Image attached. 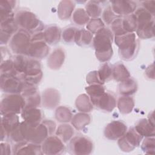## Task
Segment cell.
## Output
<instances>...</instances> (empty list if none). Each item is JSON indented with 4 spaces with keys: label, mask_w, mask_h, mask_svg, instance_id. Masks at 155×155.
<instances>
[{
    "label": "cell",
    "mask_w": 155,
    "mask_h": 155,
    "mask_svg": "<svg viewBox=\"0 0 155 155\" xmlns=\"http://www.w3.org/2000/svg\"><path fill=\"white\" fill-rule=\"evenodd\" d=\"M56 124L51 120H44L38 125H31L25 121L19 124L21 134L25 140L41 144L56 131Z\"/></svg>",
    "instance_id": "cell-1"
},
{
    "label": "cell",
    "mask_w": 155,
    "mask_h": 155,
    "mask_svg": "<svg viewBox=\"0 0 155 155\" xmlns=\"http://www.w3.org/2000/svg\"><path fill=\"white\" fill-rule=\"evenodd\" d=\"M113 33L107 27H104L95 34L92 44L95 50L96 57L100 62L105 63L111 58L113 54Z\"/></svg>",
    "instance_id": "cell-2"
},
{
    "label": "cell",
    "mask_w": 155,
    "mask_h": 155,
    "mask_svg": "<svg viewBox=\"0 0 155 155\" xmlns=\"http://www.w3.org/2000/svg\"><path fill=\"white\" fill-rule=\"evenodd\" d=\"M116 45L119 47V54L124 61L133 59L139 48V42L134 33H127L114 36Z\"/></svg>",
    "instance_id": "cell-3"
},
{
    "label": "cell",
    "mask_w": 155,
    "mask_h": 155,
    "mask_svg": "<svg viewBox=\"0 0 155 155\" xmlns=\"http://www.w3.org/2000/svg\"><path fill=\"white\" fill-rule=\"evenodd\" d=\"M134 14L137 21L136 31L138 37L143 39L154 38V16L142 7L137 8Z\"/></svg>",
    "instance_id": "cell-4"
},
{
    "label": "cell",
    "mask_w": 155,
    "mask_h": 155,
    "mask_svg": "<svg viewBox=\"0 0 155 155\" xmlns=\"http://www.w3.org/2000/svg\"><path fill=\"white\" fill-rule=\"evenodd\" d=\"M15 21L18 27L30 34L41 32L44 30L43 23L33 12L27 10H20L15 14Z\"/></svg>",
    "instance_id": "cell-5"
},
{
    "label": "cell",
    "mask_w": 155,
    "mask_h": 155,
    "mask_svg": "<svg viewBox=\"0 0 155 155\" xmlns=\"http://www.w3.org/2000/svg\"><path fill=\"white\" fill-rule=\"evenodd\" d=\"M25 107V102L21 94H7L4 96L0 104L1 116L9 114L21 113Z\"/></svg>",
    "instance_id": "cell-6"
},
{
    "label": "cell",
    "mask_w": 155,
    "mask_h": 155,
    "mask_svg": "<svg viewBox=\"0 0 155 155\" xmlns=\"http://www.w3.org/2000/svg\"><path fill=\"white\" fill-rule=\"evenodd\" d=\"M30 33L23 29H19L12 37L8 44L10 50L16 54L26 55L31 43Z\"/></svg>",
    "instance_id": "cell-7"
},
{
    "label": "cell",
    "mask_w": 155,
    "mask_h": 155,
    "mask_svg": "<svg viewBox=\"0 0 155 155\" xmlns=\"http://www.w3.org/2000/svg\"><path fill=\"white\" fill-rule=\"evenodd\" d=\"M94 148L93 142L84 136H76L69 141L67 149L69 153L75 155L90 154Z\"/></svg>",
    "instance_id": "cell-8"
},
{
    "label": "cell",
    "mask_w": 155,
    "mask_h": 155,
    "mask_svg": "<svg viewBox=\"0 0 155 155\" xmlns=\"http://www.w3.org/2000/svg\"><path fill=\"white\" fill-rule=\"evenodd\" d=\"M24 83L16 75L1 74V90L7 94H21Z\"/></svg>",
    "instance_id": "cell-9"
},
{
    "label": "cell",
    "mask_w": 155,
    "mask_h": 155,
    "mask_svg": "<svg viewBox=\"0 0 155 155\" xmlns=\"http://www.w3.org/2000/svg\"><path fill=\"white\" fill-rule=\"evenodd\" d=\"M143 137L136 131L134 127H131L127 131L122 137L118 139L117 144L122 151L130 152L140 145Z\"/></svg>",
    "instance_id": "cell-10"
},
{
    "label": "cell",
    "mask_w": 155,
    "mask_h": 155,
    "mask_svg": "<svg viewBox=\"0 0 155 155\" xmlns=\"http://www.w3.org/2000/svg\"><path fill=\"white\" fill-rule=\"evenodd\" d=\"M41 149L44 154L57 155L64 153L65 147L57 136L51 135L41 143Z\"/></svg>",
    "instance_id": "cell-11"
},
{
    "label": "cell",
    "mask_w": 155,
    "mask_h": 155,
    "mask_svg": "<svg viewBox=\"0 0 155 155\" xmlns=\"http://www.w3.org/2000/svg\"><path fill=\"white\" fill-rule=\"evenodd\" d=\"M50 47L44 40L31 41L25 56L35 59H41L47 57Z\"/></svg>",
    "instance_id": "cell-12"
},
{
    "label": "cell",
    "mask_w": 155,
    "mask_h": 155,
    "mask_svg": "<svg viewBox=\"0 0 155 155\" xmlns=\"http://www.w3.org/2000/svg\"><path fill=\"white\" fill-rule=\"evenodd\" d=\"M19 119L17 114L9 113L2 115L1 117V140L8 137L10 133L15 130L19 125Z\"/></svg>",
    "instance_id": "cell-13"
},
{
    "label": "cell",
    "mask_w": 155,
    "mask_h": 155,
    "mask_svg": "<svg viewBox=\"0 0 155 155\" xmlns=\"http://www.w3.org/2000/svg\"><path fill=\"white\" fill-rule=\"evenodd\" d=\"M127 131L126 124L122 120H113L104 129V136L109 140H118Z\"/></svg>",
    "instance_id": "cell-14"
},
{
    "label": "cell",
    "mask_w": 155,
    "mask_h": 155,
    "mask_svg": "<svg viewBox=\"0 0 155 155\" xmlns=\"http://www.w3.org/2000/svg\"><path fill=\"white\" fill-rule=\"evenodd\" d=\"M19 27L15 18H10L1 22L0 25V43L1 45L8 44L13 35L19 30Z\"/></svg>",
    "instance_id": "cell-15"
},
{
    "label": "cell",
    "mask_w": 155,
    "mask_h": 155,
    "mask_svg": "<svg viewBox=\"0 0 155 155\" xmlns=\"http://www.w3.org/2000/svg\"><path fill=\"white\" fill-rule=\"evenodd\" d=\"M14 154H28V155H41L43 154L41 145L24 140L15 143L12 148Z\"/></svg>",
    "instance_id": "cell-16"
},
{
    "label": "cell",
    "mask_w": 155,
    "mask_h": 155,
    "mask_svg": "<svg viewBox=\"0 0 155 155\" xmlns=\"http://www.w3.org/2000/svg\"><path fill=\"white\" fill-rule=\"evenodd\" d=\"M114 13L117 16H127L134 13L137 9V3L133 1L116 0L110 1Z\"/></svg>",
    "instance_id": "cell-17"
},
{
    "label": "cell",
    "mask_w": 155,
    "mask_h": 155,
    "mask_svg": "<svg viewBox=\"0 0 155 155\" xmlns=\"http://www.w3.org/2000/svg\"><path fill=\"white\" fill-rule=\"evenodd\" d=\"M21 95L25 100V107H38L40 105L41 97L36 86L24 84V88Z\"/></svg>",
    "instance_id": "cell-18"
},
{
    "label": "cell",
    "mask_w": 155,
    "mask_h": 155,
    "mask_svg": "<svg viewBox=\"0 0 155 155\" xmlns=\"http://www.w3.org/2000/svg\"><path fill=\"white\" fill-rule=\"evenodd\" d=\"M117 101L113 93L105 91L93 104V105L101 110L107 112L112 111L116 106Z\"/></svg>",
    "instance_id": "cell-19"
},
{
    "label": "cell",
    "mask_w": 155,
    "mask_h": 155,
    "mask_svg": "<svg viewBox=\"0 0 155 155\" xmlns=\"http://www.w3.org/2000/svg\"><path fill=\"white\" fill-rule=\"evenodd\" d=\"M61 96L57 90L47 88L42 93L41 102L45 108L53 109L58 105Z\"/></svg>",
    "instance_id": "cell-20"
},
{
    "label": "cell",
    "mask_w": 155,
    "mask_h": 155,
    "mask_svg": "<svg viewBox=\"0 0 155 155\" xmlns=\"http://www.w3.org/2000/svg\"><path fill=\"white\" fill-rule=\"evenodd\" d=\"M21 114L24 120L31 125H38L42 120L43 113L38 107H25Z\"/></svg>",
    "instance_id": "cell-21"
},
{
    "label": "cell",
    "mask_w": 155,
    "mask_h": 155,
    "mask_svg": "<svg viewBox=\"0 0 155 155\" xmlns=\"http://www.w3.org/2000/svg\"><path fill=\"white\" fill-rule=\"evenodd\" d=\"M65 58V51L62 48H56L48 56L47 65L52 70L59 69L64 64Z\"/></svg>",
    "instance_id": "cell-22"
},
{
    "label": "cell",
    "mask_w": 155,
    "mask_h": 155,
    "mask_svg": "<svg viewBox=\"0 0 155 155\" xmlns=\"http://www.w3.org/2000/svg\"><path fill=\"white\" fill-rule=\"evenodd\" d=\"M42 75L41 68H36L20 74L18 77L24 84L36 86L41 81Z\"/></svg>",
    "instance_id": "cell-23"
},
{
    "label": "cell",
    "mask_w": 155,
    "mask_h": 155,
    "mask_svg": "<svg viewBox=\"0 0 155 155\" xmlns=\"http://www.w3.org/2000/svg\"><path fill=\"white\" fill-rule=\"evenodd\" d=\"M44 37L45 42L48 45H55L59 42L62 31L61 28L56 25H50L44 30Z\"/></svg>",
    "instance_id": "cell-24"
},
{
    "label": "cell",
    "mask_w": 155,
    "mask_h": 155,
    "mask_svg": "<svg viewBox=\"0 0 155 155\" xmlns=\"http://www.w3.org/2000/svg\"><path fill=\"white\" fill-rule=\"evenodd\" d=\"M136 131L143 137H154V125L151 124L148 119L139 120L134 126Z\"/></svg>",
    "instance_id": "cell-25"
},
{
    "label": "cell",
    "mask_w": 155,
    "mask_h": 155,
    "mask_svg": "<svg viewBox=\"0 0 155 155\" xmlns=\"http://www.w3.org/2000/svg\"><path fill=\"white\" fill-rule=\"evenodd\" d=\"M75 3L73 1L65 0L59 2L58 6V15L62 20H67L74 12Z\"/></svg>",
    "instance_id": "cell-26"
},
{
    "label": "cell",
    "mask_w": 155,
    "mask_h": 155,
    "mask_svg": "<svg viewBox=\"0 0 155 155\" xmlns=\"http://www.w3.org/2000/svg\"><path fill=\"white\" fill-rule=\"evenodd\" d=\"M137 82L133 78H129L122 81L119 85V93L122 96H130L137 90Z\"/></svg>",
    "instance_id": "cell-27"
},
{
    "label": "cell",
    "mask_w": 155,
    "mask_h": 155,
    "mask_svg": "<svg viewBox=\"0 0 155 155\" xmlns=\"http://www.w3.org/2000/svg\"><path fill=\"white\" fill-rule=\"evenodd\" d=\"M93 34L84 28L78 29L74 42L81 47H89L93 43Z\"/></svg>",
    "instance_id": "cell-28"
},
{
    "label": "cell",
    "mask_w": 155,
    "mask_h": 155,
    "mask_svg": "<svg viewBox=\"0 0 155 155\" xmlns=\"http://www.w3.org/2000/svg\"><path fill=\"white\" fill-rule=\"evenodd\" d=\"M113 78L118 82H122L130 77L129 71L127 67L120 62H116L112 65Z\"/></svg>",
    "instance_id": "cell-29"
},
{
    "label": "cell",
    "mask_w": 155,
    "mask_h": 155,
    "mask_svg": "<svg viewBox=\"0 0 155 155\" xmlns=\"http://www.w3.org/2000/svg\"><path fill=\"white\" fill-rule=\"evenodd\" d=\"M117 106L121 113L128 114L132 111L134 107V101L130 96H122L117 101Z\"/></svg>",
    "instance_id": "cell-30"
},
{
    "label": "cell",
    "mask_w": 155,
    "mask_h": 155,
    "mask_svg": "<svg viewBox=\"0 0 155 155\" xmlns=\"http://www.w3.org/2000/svg\"><path fill=\"white\" fill-rule=\"evenodd\" d=\"M74 134V129L73 127L67 124L60 125L56 130V136H57L64 143H67L73 137Z\"/></svg>",
    "instance_id": "cell-31"
},
{
    "label": "cell",
    "mask_w": 155,
    "mask_h": 155,
    "mask_svg": "<svg viewBox=\"0 0 155 155\" xmlns=\"http://www.w3.org/2000/svg\"><path fill=\"white\" fill-rule=\"evenodd\" d=\"M91 120L90 116L87 113H78L74 115L71 120V124L73 127L78 130H81L85 127L88 125Z\"/></svg>",
    "instance_id": "cell-32"
},
{
    "label": "cell",
    "mask_w": 155,
    "mask_h": 155,
    "mask_svg": "<svg viewBox=\"0 0 155 155\" xmlns=\"http://www.w3.org/2000/svg\"><path fill=\"white\" fill-rule=\"evenodd\" d=\"M75 105L76 108L82 113H88L93 108V105L90 97L86 94H82L78 96L76 99Z\"/></svg>",
    "instance_id": "cell-33"
},
{
    "label": "cell",
    "mask_w": 155,
    "mask_h": 155,
    "mask_svg": "<svg viewBox=\"0 0 155 155\" xmlns=\"http://www.w3.org/2000/svg\"><path fill=\"white\" fill-rule=\"evenodd\" d=\"M85 91L93 105L94 102L105 91V89L102 85L92 84L86 87Z\"/></svg>",
    "instance_id": "cell-34"
},
{
    "label": "cell",
    "mask_w": 155,
    "mask_h": 155,
    "mask_svg": "<svg viewBox=\"0 0 155 155\" xmlns=\"http://www.w3.org/2000/svg\"><path fill=\"white\" fill-rule=\"evenodd\" d=\"M101 1H90L85 5V11L89 17L97 18L101 15L102 10L100 3Z\"/></svg>",
    "instance_id": "cell-35"
},
{
    "label": "cell",
    "mask_w": 155,
    "mask_h": 155,
    "mask_svg": "<svg viewBox=\"0 0 155 155\" xmlns=\"http://www.w3.org/2000/svg\"><path fill=\"white\" fill-rule=\"evenodd\" d=\"M90 17L87 13L85 10L79 8L74 11L72 14V20L73 22L78 25H84L87 24L90 21Z\"/></svg>",
    "instance_id": "cell-36"
},
{
    "label": "cell",
    "mask_w": 155,
    "mask_h": 155,
    "mask_svg": "<svg viewBox=\"0 0 155 155\" xmlns=\"http://www.w3.org/2000/svg\"><path fill=\"white\" fill-rule=\"evenodd\" d=\"M122 26L127 33H134L137 29V21L134 13L122 18Z\"/></svg>",
    "instance_id": "cell-37"
},
{
    "label": "cell",
    "mask_w": 155,
    "mask_h": 155,
    "mask_svg": "<svg viewBox=\"0 0 155 155\" xmlns=\"http://www.w3.org/2000/svg\"><path fill=\"white\" fill-rule=\"evenodd\" d=\"M55 117L58 122L66 123L71 120L73 114L68 108L64 106H60L56 110Z\"/></svg>",
    "instance_id": "cell-38"
},
{
    "label": "cell",
    "mask_w": 155,
    "mask_h": 155,
    "mask_svg": "<svg viewBox=\"0 0 155 155\" xmlns=\"http://www.w3.org/2000/svg\"><path fill=\"white\" fill-rule=\"evenodd\" d=\"M97 74L101 81L104 84L105 82L113 79L112 66L107 62L104 63L97 70Z\"/></svg>",
    "instance_id": "cell-39"
},
{
    "label": "cell",
    "mask_w": 155,
    "mask_h": 155,
    "mask_svg": "<svg viewBox=\"0 0 155 155\" xmlns=\"http://www.w3.org/2000/svg\"><path fill=\"white\" fill-rule=\"evenodd\" d=\"M105 27V24L102 20L99 18L90 19L87 24V28L92 34H96L99 30Z\"/></svg>",
    "instance_id": "cell-40"
},
{
    "label": "cell",
    "mask_w": 155,
    "mask_h": 155,
    "mask_svg": "<svg viewBox=\"0 0 155 155\" xmlns=\"http://www.w3.org/2000/svg\"><path fill=\"white\" fill-rule=\"evenodd\" d=\"M154 137H147L142 142L141 149L146 154H154L155 150Z\"/></svg>",
    "instance_id": "cell-41"
},
{
    "label": "cell",
    "mask_w": 155,
    "mask_h": 155,
    "mask_svg": "<svg viewBox=\"0 0 155 155\" xmlns=\"http://www.w3.org/2000/svg\"><path fill=\"white\" fill-rule=\"evenodd\" d=\"M78 29L74 27H68L62 32V38L67 44H71L74 42L75 36Z\"/></svg>",
    "instance_id": "cell-42"
},
{
    "label": "cell",
    "mask_w": 155,
    "mask_h": 155,
    "mask_svg": "<svg viewBox=\"0 0 155 155\" xmlns=\"http://www.w3.org/2000/svg\"><path fill=\"white\" fill-rule=\"evenodd\" d=\"M119 16L116 15L113 11L110 5H108L105 10L103 11L102 14V21L107 25H110L111 23Z\"/></svg>",
    "instance_id": "cell-43"
},
{
    "label": "cell",
    "mask_w": 155,
    "mask_h": 155,
    "mask_svg": "<svg viewBox=\"0 0 155 155\" xmlns=\"http://www.w3.org/2000/svg\"><path fill=\"white\" fill-rule=\"evenodd\" d=\"M111 31L113 33L114 36H120L127 33L124 30L122 26V18H116L111 24Z\"/></svg>",
    "instance_id": "cell-44"
},
{
    "label": "cell",
    "mask_w": 155,
    "mask_h": 155,
    "mask_svg": "<svg viewBox=\"0 0 155 155\" xmlns=\"http://www.w3.org/2000/svg\"><path fill=\"white\" fill-rule=\"evenodd\" d=\"M86 81L89 85L92 84H100L103 85L102 82L101 81L98 74L97 71H90L86 77Z\"/></svg>",
    "instance_id": "cell-45"
},
{
    "label": "cell",
    "mask_w": 155,
    "mask_h": 155,
    "mask_svg": "<svg viewBox=\"0 0 155 155\" xmlns=\"http://www.w3.org/2000/svg\"><path fill=\"white\" fill-rule=\"evenodd\" d=\"M16 1L2 0L0 1V9L7 12H13V9L16 5Z\"/></svg>",
    "instance_id": "cell-46"
},
{
    "label": "cell",
    "mask_w": 155,
    "mask_h": 155,
    "mask_svg": "<svg viewBox=\"0 0 155 155\" xmlns=\"http://www.w3.org/2000/svg\"><path fill=\"white\" fill-rule=\"evenodd\" d=\"M143 8L150 12L153 16L155 13V1H145L141 2Z\"/></svg>",
    "instance_id": "cell-47"
},
{
    "label": "cell",
    "mask_w": 155,
    "mask_h": 155,
    "mask_svg": "<svg viewBox=\"0 0 155 155\" xmlns=\"http://www.w3.org/2000/svg\"><path fill=\"white\" fill-rule=\"evenodd\" d=\"M1 154L2 155H10L12 153V150L11 148V147L10 144L6 142H2L1 143Z\"/></svg>",
    "instance_id": "cell-48"
},
{
    "label": "cell",
    "mask_w": 155,
    "mask_h": 155,
    "mask_svg": "<svg viewBox=\"0 0 155 155\" xmlns=\"http://www.w3.org/2000/svg\"><path fill=\"white\" fill-rule=\"evenodd\" d=\"M145 74L147 78L149 79H154V64L149 65L146 70H145Z\"/></svg>",
    "instance_id": "cell-49"
},
{
    "label": "cell",
    "mask_w": 155,
    "mask_h": 155,
    "mask_svg": "<svg viewBox=\"0 0 155 155\" xmlns=\"http://www.w3.org/2000/svg\"><path fill=\"white\" fill-rule=\"evenodd\" d=\"M148 120L153 124L154 125V112L152 111L151 113H150V114L148 115Z\"/></svg>",
    "instance_id": "cell-50"
}]
</instances>
